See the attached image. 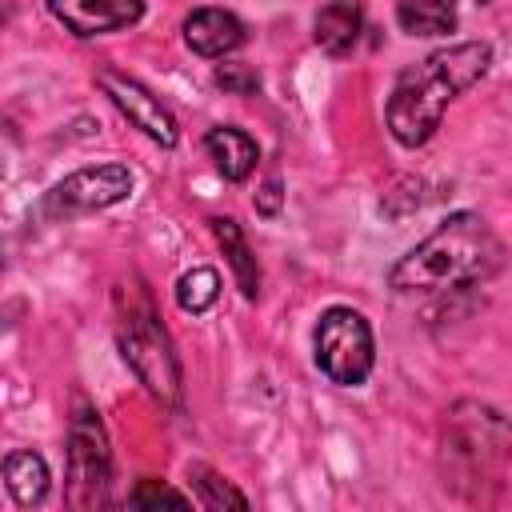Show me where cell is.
I'll return each mask as SVG.
<instances>
[{"label":"cell","mask_w":512,"mask_h":512,"mask_svg":"<svg viewBox=\"0 0 512 512\" xmlns=\"http://www.w3.org/2000/svg\"><path fill=\"white\" fill-rule=\"evenodd\" d=\"M492 68V44L484 40H460L448 48L428 52L424 60L408 64L388 96V132L404 144V148H420L444 120L448 104L468 92L476 80H484V72Z\"/></svg>","instance_id":"1"},{"label":"cell","mask_w":512,"mask_h":512,"mask_svg":"<svg viewBox=\"0 0 512 512\" xmlns=\"http://www.w3.org/2000/svg\"><path fill=\"white\" fill-rule=\"evenodd\" d=\"M504 264V244L480 212H452L388 268L392 292H452L488 280Z\"/></svg>","instance_id":"2"},{"label":"cell","mask_w":512,"mask_h":512,"mask_svg":"<svg viewBox=\"0 0 512 512\" xmlns=\"http://www.w3.org/2000/svg\"><path fill=\"white\" fill-rule=\"evenodd\" d=\"M116 340H120V352H124L128 368L136 372V380L160 404H176L180 400V356H176V344H172L168 328L160 324L148 292L136 288V300H128L120 308Z\"/></svg>","instance_id":"3"},{"label":"cell","mask_w":512,"mask_h":512,"mask_svg":"<svg viewBox=\"0 0 512 512\" xmlns=\"http://www.w3.org/2000/svg\"><path fill=\"white\" fill-rule=\"evenodd\" d=\"M312 344H316V364L332 384L356 388V384H364L372 376L376 340H372V328H368L364 312H356L348 304L324 308L320 320H316Z\"/></svg>","instance_id":"4"},{"label":"cell","mask_w":512,"mask_h":512,"mask_svg":"<svg viewBox=\"0 0 512 512\" xmlns=\"http://www.w3.org/2000/svg\"><path fill=\"white\" fill-rule=\"evenodd\" d=\"M64 460H68V504L76 508H96L108 500L112 484V448L104 420L96 416L92 404H76L68 416V440H64Z\"/></svg>","instance_id":"5"},{"label":"cell","mask_w":512,"mask_h":512,"mask_svg":"<svg viewBox=\"0 0 512 512\" xmlns=\"http://www.w3.org/2000/svg\"><path fill=\"white\" fill-rule=\"evenodd\" d=\"M128 192H132V172L124 164H88V168L68 172L60 184L44 192V216L68 220V216L100 212V208L128 200Z\"/></svg>","instance_id":"6"},{"label":"cell","mask_w":512,"mask_h":512,"mask_svg":"<svg viewBox=\"0 0 512 512\" xmlns=\"http://www.w3.org/2000/svg\"><path fill=\"white\" fill-rule=\"evenodd\" d=\"M96 84H100V92L128 116L132 128H140V132H144L148 140H156L160 148H176L180 124H176V116L168 112V104H164L156 92H148L140 80H132V76H124V72H112V68L96 72Z\"/></svg>","instance_id":"7"},{"label":"cell","mask_w":512,"mask_h":512,"mask_svg":"<svg viewBox=\"0 0 512 512\" xmlns=\"http://www.w3.org/2000/svg\"><path fill=\"white\" fill-rule=\"evenodd\" d=\"M48 12L72 36H104L136 24L144 16V0H48Z\"/></svg>","instance_id":"8"},{"label":"cell","mask_w":512,"mask_h":512,"mask_svg":"<svg viewBox=\"0 0 512 512\" xmlns=\"http://www.w3.org/2000/svg\"><path fill=\"white\" fill-rule=\"evenodd\" d=\"M244 40H248V32H244L240 16L228 12V8H196V12H188V20H184V44H188L196 56L220 60V56L236 52Z\"/></svg>","instance_id":"9"},{"label":"cell","mask_w":512,"mask_h":512,"mask_svg":"<svg viewBox=\"0 0 512 512\" xmlns=\"http://www.w3.org/2000/svg\"><path fill=\"white\" fill-rule=\"evenodd\" d=\"M204 148H208L212 164L220 168V176H224V180H232V184L248 180V176H252V168H256V160H260L256 140H252L244 128H232V124L208 128Z\"/></svg>","instance_id":"10"},{"label":"cell","mask_w":512,"mask_h":512,"mask_svg":"<svg viewBox=\"0 0 512 512\" xmlns=\"http://www.w3.org/2000/svg\"><path fill=\"white\" fill-rule=\"evenodd\" d=\"M360 28H364V12L356 0H332L316 12V24H312V36L316 44L328 52V56H348L360 40Z\"/></svg>","instance_id":"11"},{"label":"cell","mask_w":512,"mask_h":512,"mask_svg":"<svg viewBox=\"0 0 512 512\" xmlns=\"http://www.w3.org/2000/svg\"><path fill=\"white\" fill-rule=\"evenodd\" d=\"M208 228H212L216 244H220L224 256H228V268H232V276H236V288L244 292V300H256V296H260V264H256V252L248 248L240 224H236L232 216H208Z\"/></svg>","instance_id":"12"},{"label":"cell","mask_w":512,"mask_h":512,"mask_svg":"<svg viewBox=\"0 0 512 512\" xmlns=\"http://www.w3.org/2000/svg\"><path fill=\"white\" fill-rule=\"evenodd\" d=\"M0 472H4V484H8V492H12L16 504L32 508V504H40V500L48 496L52 476H48V464H44L40 452H32V448H16V452L4 456Z\"/></svg>","instance_id":"13"},{"label":"cell","mask_w":512,"mask_h":512,"mask_svg":"<svg viewBox=\"0 0 512 512\" xmlns=\"http://www.w3.org/2000/svg\"><path fill=\"white\" fill-rule=\"evenodd\" d=\"M396 24L408 36H444L456 28V0H396Z\"/></svg>","instance_id":"14"},{"label":"cell","mask_w":512,"mask_h":512,"mask_svg":"<svg viewBox=\"0 0 512 512\" xmlns=\"http://www.w3.org/2000/svg\"><path fill=\"white\" fill-rule=\"evenodd\" d=\"M188 480H192L196 504H204L212 512H220V508H248V496L232 480H224L216 468H208V464H188Z\"/></svg>","instance_id":"15"},{"label":"cell","mask_w":512,"mask_h":512,"mask_svg":"<svg viewBox=\"0 0 512 512\" xmlns=\"http://www.w3.org/2000/svg\"><path fill=\"white\" fill-rule=\"evenodd\" d=\"M216 296H220V276H216V268H192V272H184V276L176 280V304H180L184 312H192V316L208 312V308L216 304Z\"/></svg>","instance_id":"16"},{"label":"cell","mask_w":512,"mask_h":512,"mask_svg":"<svg viewBox=\"0 0 512 512\" xmlns=\"http://www.w3.org/2000/svg\"><path fill=\"white\" fill-rule=\"evenodd\" d=\"M224 92H232V96H252L256 88H260V76H256V68L252 64H244V60H224V64H216V76H212Z\"/></svg>","instance_id":"17"},{"label":"cell","mask_w":512,"mask_h":512,"mask_svg":"<svg viewBox=\"0 0 512 512\" xmlns=\"http://www.w3.org/2000/svg\"><path fill=\"white\" fill-rule=\"evenodd\" d=\"M128 504H132V508H156V504H172V508H184V504H188V496H184V492H176L172 484H160V480L144 476V480H136V488H132Z\"/></svg>","instance_id":"18"},{"label":"cell","mask_w":512,"mask_h":512,"mask_svg":"<svg viewBox=\"0 0 512 512\" xmlns=\"http://www.w3.org/2000/svg\"><path fill=\"white\" fill-rule=\"evenodd\" d=\"M280 200H284L280 196V180H264V188L256 192V212L260 216H276L280 212Z\"/></svg>","instance_id":"19"},{"label":"cell","mask_w":512,"mask_h":512,"mask_svg":"<svg viewBox=\"0 0 512 512\" xmlns=\"http://www.w3.org/2000/svg\"><path fill=\"white\" fill-rule=\"evenodd\" d=\"M0 264H4V248H0Z\"/></svg>","instance_id":"20"},{"label":"cell","mask_w":512,"mask_h":512,"mask_svg":"<svg viewBox=\"0 0 512 512\" xmlns=\"http://www.w3.org/2000/svg\"><path fill=\"white\" fill-rule=\"evenodd\" d=\"M0 176H4V164H0Z\"/></svg>","instance_id":"21"},{"label":"cell","mask_w":512,"mask_h":512,"mask_svg":"<svg viewBox=\"0 0 512 512\" xmlns=\"http://www.w3.org/2000/svg\"><path fill=\"white\" fill-rule=\"evenodd\" d=\"M480 4H488V0H480Z\"/></svg>","instance_id":"22"},{"label":"cell","mask_w":512,"mask_h":512,"mask_svg":"<svg viewBox=\"0 0 512 512\" xmlns=\"http://www.w3.org/2000/svg\"><path fill=\"white\" fill-rule=\"evenodd\" d=\"M0 20H4V16H0Z\"/></svg>","instance_id":"23"}]
</instances>
